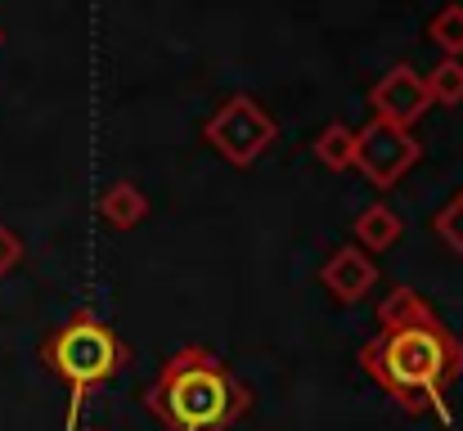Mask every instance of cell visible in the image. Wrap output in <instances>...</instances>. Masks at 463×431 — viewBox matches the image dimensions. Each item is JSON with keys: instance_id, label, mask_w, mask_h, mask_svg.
Segmentation results:
<instances>
[{"instance_id": "cell-1", "label": "cell", "mask_w": 463, "mask_h": 431, "mask_svg": "<svg viewBox=\"0 0 463 431\" xmlns=\"http://www.w3.org/2000/svg\"><path fill=\"white\" fill-rule=\"evenodd\" d=\"M360 369L405 409L450 423L446 387L463 373V342L414 287H392L378 305V333L360 346Z\"/></svg>"}, {"instance_id": "cell-2", "label": "cell", "mask_w": 463, "mask_h": 431, "mask_svg": "<svg viewBox=\"0 0 463 431\" xmlns=\"http://www.w3.org/2000/svg\"><path fill=\"white\" fill-rule=\"evenodd\" d=\"M145 405L171 431H230L252 409V391L212 351L180 346L157 369Z\"/></svg>"}, {"instance_id": "cell-3", "label": "cell", "mask_w": 463, "mask_h": 431, "mask_svg": "<svg viewBox=\"0 0 463 431\" xmlns=\"http://www.w3.org/2000/svg\"><path fill=\"white\" fill-rule=\"evenodd\" d=\"M41 364L68 387V414L63 427L72 431L81 418V405L95 387L118 378L131 364V346L95 314V310H72L45 342H41Z\"/></svg>"}, {"instance_id": "cell-4", "label": "cell", "mask_w": 463, "mask_h": 431, "mask_svg": "<svg viewBox=\"0 0 463 431\" xmlns=\"http://www.w3.org/2000/svg\"><path fill=\"white\" fill-rule=\"evenodd\" d=\"M275 136H279V122L252 95H230L203 126V140L212 144L230 166H252L275 144Z\"/></svg>"}, {"instance_id": "cell-5", "label": "cell", "mask_w": 463, "mask_h": 431, "mask_svg": "<svg viewBox=\"0 0 463 431\" xmlns=\"http://www.w3.org/2000/svg\"><path fill=\"white\" fill-rule=\"evenodd\" d=\"M419 153H423V144L410 136V126L369 117V122L355 131L351 166H355L373 189H392V184H401V175L419 162Z\"/></svg>"}, {"instance_id": "cell-6", "label": "cell", "mask_w": 463, "mask_h": 431, "mask_svg": "<svg viewBox=\"0 0 463 431\" xmlns=\"http://www.w3.org/2000/svg\"><path fill=\"white\" fill-rule=\"evenodd\" d=\"M369 108H373V117H383V122L414 126V122L432 108L428 86H423V72L410 68V63H396V68L383 72V81L369 90Z\"/></svg>"}, {"instance_id": "cell-7", "label": "cell", "mask_w": 463, "mask_h": 431, "mask_svg": "<svg viewBox=\"0 0 463 431\" xmlns=\"http://www.w3.org/2000/svg\"><path fill=\"white\" fill-rule=\"evenodd\" d=\"M319 284L328 287L333 301H342V305H360V301L378 287V266H373V257L360 252V248H337V252L324 261Z\"/></svg>"}, {"instance_id": "cell-8", "label": "cell", "mask_w": 463, "mask_h": 431, "mask_svg": "<svg viewBox=\"0 0 463 431\" xmlns=\"http://www.w3.org/2000/svg\"><path fill=\"white\" fill-rule=\"evenodd\" d=\"M401 234H405V220L387 202H373L355 216V248L360 252H392L401 243Z\"/></svg>"}, {"instance_id": "cell-9", "label": "cell", "mask_w": 463, "mask_h": 431, "mask_svg": "<svg viewBox=\"0 0 463 431\" xmlns=\"http://www.w3.org/2000/svg\"><path fill=\"white\" fill-rule=\"evenodd\" d=\"M99 216H104L113 230H136V225L149 216V198H145L140 184L118 180V184H109V189L99 193Z\"/></svg>"}, {"instance_id": "cell-10", "label": "cell", "mask_w": 463, "mask_h": 431, "mask_svg": "<svg viewBox=\"0 0 463 431\" xmlns=\"http://www.w3.org/2000/svg\"><path fill=\"white\" fill-rule=\"evenodd\" d=\"M351 153H355V126H346V122H328L315 136V157L328 171H346L351 166Z\"/></svg>"}, {"instance_id": "cell-11", "label": "cell", "mask_w": 463, "mask_h": 431, "mask_svg": "<svg viewBox=\"0 0 463 431\" xmlns=\"http://www.w3.org/2000/svg\"><path fill=\"white\" fill-rule=\"evenodd\" d=\"M428 99L441 108H459L463 104V59H441L432 72H423Z\"/></svg>"}, {"instance_id": "cell-12", "label": "cell", "mask_w": 463, "mask_h": 431, "mask_svg": "<svg viewBox=\"0 0 463 431\" xmlns=\"http://www.w3.org/2000/svg\"><path fill=\"white\" fill-rule=\"evenodd\" d=\"M428 41H432L446 59H463V5H446V9L432 14Z\"/></svg>"}, {"instance_id": "cell-13", "label": "cell", "mask_w": 463, "mask_h": 431, "mask_svg": "<svg viewBox=\"0 0 463 431\" xmlns=\"http://www.w3.org/2000/svg\"><path fill=\"white\" fill-rule=\"evenodd\" d=\"M432 230H437V239H441L455 257H463V193H455V198L437 211Z\"/></svg>"}, {"instance_id": "cell-14", "label": "cell", "mask_w": 463, "mask_h": 431, "mask_svg": "<svg viewBox=\"0 0 463 431\" xmlns=\"http://www.w3.org/2000/svg\"><path fill=\"white\" fill-rule=\"evenodd\" d=\"M18 266H23V239H18L9 225H0V279L14 275Z\"/></svg>"}, {"instance_id": "cell-15", "label": "cell", "mask_w": 463, "mask_h": 431, "mask_svg": "<svg viewBox=\"0 0 463 431\" xmlns=\"http://www.w3.org/2000/svg\"><path fill=\"white\" fill-rule=\"evenodd\" d=\"M0 41H5V36H0Z\"/></svg>"}]
</instances>
